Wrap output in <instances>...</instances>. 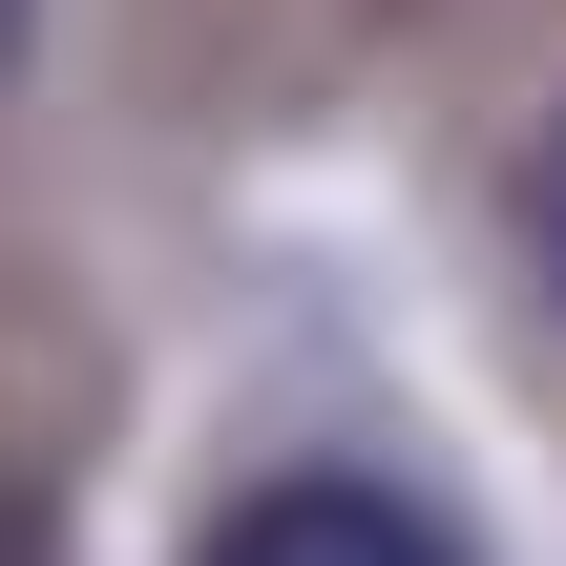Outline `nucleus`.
<instances>
[{
	"label": "nucleus",
	"instance_id": "nucleus-1",
	"mask_svg": "<svg viewBox=\"0 0 566 566\" xmlns=\"http://www.w3.org/2000/svg\"><path fill=\"white\" fill-rule=\"evenodd\" d=\"M189 566H462V525L420 504V483H378V462H273V483H231Z\"/></svg>",
	"mask_w": 566,
	"mask_h": 566
},
{
	"label": "nucleus",
	"instance_id": "nucleus-2",
	"mask_svg": "<svg viewBox=\"0 0 566 566\" xmlns=\"http://www.w3.org/2000/svg\"><path fill=\"white\" fill-rule=\"evenodd\" d=\"M525 273H546V294H566V126H546V147H525Z\"/></svg>",
	"mask_w": 566,
	"mask_h": 566
},
{
	"label": "nucleus",
	"instance_id": "nucleus-3",
	"mask_svg": "<svg viewBox=\"0 0 566 566\" xmlns=\"http://www.w3.org/2000/svg\"><path fill=\"white\" fill-rule=\"evenodd\" d=\"M0 63H21V0H0Z\"/></svg>",
	"mask_w": 566,
	"mask_h": 566
},
{
	"label": "nucleus",
	"instance_id": "nucleus-4",
	"mask_svg": "<svg viewBox=\"0 0 566 566\" xmlns=\"http://www.w3.org/2000/svg\"><path fill=\"white\" fill-rule=\"evenodd\" d=\"M0 566H21V546H0Z\"/></svg>",
	"mask_w": 566,
	"mask_h": 566
}]
</instances>
